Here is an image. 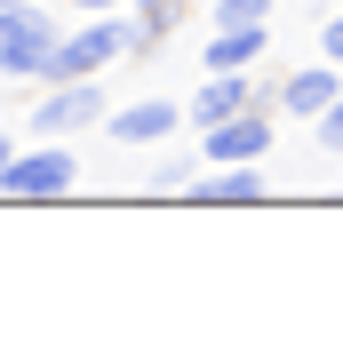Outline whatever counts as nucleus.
<instances>
[{"instance_id": "nucleus-1", "label": "nucleus", "mask_w": 343, "mask_h": 351, "mask_svg": "<svg viewBox=\"0 0 343 351\" xmlns=\"http://www.w3.org/2000/svg\"><path fill=\"white\" fill-rule=\"evenodd\" d=\"M128 48H136V16H128V8H96L80 32H56L40 80H104Z\"/></svg>"}, {"instance_id": "nucleus-2", "label": "nucleus", "mask_w": 343, "mask_h": 351, "mask_svg": "<svg viewBox=\"0 0 343 351\" xmlns=\"http://www.w3.org/2000/svg\"><path fill=\"white\" fill-rule=\"evenodd\" d=\"M80 184V152H72V136H32L8 152L0 168V199H64Z\"/></svg>"}, {"instance_id": "nucleus-3", "label": "nucleus", "mask_w": 343, "mask_h": 351, "mask_svg": "<svg viewBox=\"0 0 343 351\" xmlns=\"http://www.w3.org/2000/svg\"><path fill=\"white\" fill-rule=\"evenodd\" d=\"M272 144H279V112L272 104H248V112H232V120H215V128H200V168H232V160H272Z\"/></svg>"}, {"instance_id": "nucleus-4", "label": "nucleus", "mask_w": 343, "mask_h": 351, "mask_svg": "<svg viewBox=\"0 0 343 351\" xmlns=\"http://www.w3.org/2000/svg\"><path fill=\"white\" fill-rule=\"evenodd\" d=\"M48 48H56V8H48V0L0 8V72H8V80H40Z\"/></svg>"}, {"instance_id": "nucleus-5", "label": "nucleus", "mask_w": 343, "mask_h": 351, "mask_svg": "<svg viewBox=\"0 0 343 351\" xmlns=\"http://www.w3.org/2000/svg\"><path fill=\"white\" fill-rule=\"evenodd\" d=\"M104 80H40V104H32V136H80L104 120Z\"/></svg>"}, {"instance_id": "nucleus-6", "label": "nucleus", "mask_w": 343, "mask_h": 351, "mask_svg": "<svg viewBox=\"0 0 343 351\" xmlns=\"http://www.w3.org/2000/svg\"><path fill=\"white\" fill-rule=\"evenodd\" d=\"M248 104H272V88L256 80V72H208V80L184 96V128H215V120H232V112H248Z\"/></svg>"}, {"instance_id": "nucleus-7", "label": "nucleus", "mask_w": 343, "mask_h": 351, "mask_svg": "<svg viewBox=\"0 0 343 351\" xmlns=\"http://www.w3.org/2000/svg\"><path fill=\"white\" fill-rule=\"evenodd\" d=\"M96 128H104L112 144L144 152V144H168V136L184 128V104H176V96H136V104H120V112L104 104V120H96Z\"/></svg>"}, {"instance_id": "nucleus-8", "label": "nucleus", "mask_w": 343, "mask_h": 351, "mask_svg": "<svg viewBox=\"0 0 343 351\" xmlns=\"http://www.w3.org/2000/svg\"><path fill=\"white\" fill-rule=\"evenodd\" d=\"M263 192H272L263 160H232V168H215V176H192L176 199H200V208H256Z\"/></svg>"}, {"instance_id": "nucleus-9", "label": "nucleus", "mask_w": 343, "mask_h": 351, "mask_svg": "<svg viewBox=\"0 0 343 351\" xmlns=\"http://www.w3.org/2000/svg\"><path fill=\"white\" fill-rule=\"evenodd\" d=\"M335 88H343V64H327V56H311V64H296L287 80L272 88V112H287V120H311V112H320L327 96H335Z\"/></svg>"}, {"instance_id": "nucleus-10", "label": "nucleus", "mask_w": 343, "mask_h": 351, "mask_svg": "<svg viewBox=\"0 0 343 351\" xmlns=\"http://www.w3.org/2000/svg\"><path fill=\"white\" fill-rule=\"evenodd\" d=\"M263 48H272V24H215V40L200 48L208 72H256Z\"/></svg>"}, {"instance_id": "nucleus-11", "label": "nucleus", "mask_w": 343, "mask_h": 351, "mask_svg": "<svg viewBox=\"0 0 343 351\" xmlns=\"http://www.w3.org/2000/svg\"><path fill=\"white\" fill-rule=\"evenodd\" d=\"M128 16H136V48L128 56H152V48L176 32V16H184V0H128Z\"/></svg>"}, {"instance_id": "nucleus-12", "label": "nucleus", "mask_w": 343, "mask_h": 351, "mask_svg": "<svg viewBox=\"0 0 343 351\" xmlns=\"http://www.w3.org/2000/svg\"><path fill=\"white\" fill-rule=\"evenodd\" d=\"M311 144H320V152H343V88L311 112Z\"/></svg>"}, {"instance_id": "nucleus-13", "label": "nucleus", "mask_w": 343, "mask_h": 351, "mask_svg": "<svg viewBox=\"0 0 343 351\" xmlns=\"http://www.w3.org/2000/svg\"><path fill=\"white\" fill-rule=\"evenodd\" d=\"M192 168H200V152H184V160H160V168H152V192H184V184H192Z\"/></svg>"}, {"instance_id": "nucleus-14", "label": "nucleus", "mask_w": 343, "mask_h": 351, "mask_svg": "<svg viewBox=\"0 0 343 351\" xmlns=\"http://www.w3.org/2000/svg\"><path fill=\"white\" fill-rule=\"evenodd\" d=\"M215 24H272V0H215Z\"/></svg>"}, {"instance_id": "nucleus-15", "label": "nucleus", "mask_w": 343, "mask_h": 351, "mask_svg": "<svg viewBox=\"0 0 343 351\" xmlns=\"http://www.w3.org/2000/svg\"><path fill=\"white\" fill-rule=\"evenodd\" d=\"M320 56H327V64H343V8H327V24H320Z\"/></svg>"}, {"instance_id": "nucleus-16", "label": "nucleus", "mask_w": 343, "mask_h": 351, "mask_svg": "<svg viewBox=\"0 0 343 351\" xmlns=\"http://www.w3.org/2000/svg\"><path fill=\"white\" fill-rule=\"evenodd\" d=\"M64 8H80V16H96V8H128V0H64Z\"/></svg>"}, {"instance_id": "nucleus-17", "label": "nucleus", "mask_w": 343, "mask_h": 351, "mask_svg": "<svg viewBox=\"0 0 343 351\" xmlns=\"http://www.w3.org/2000/svg\"><path fill=\"white\" fill-rule=\"evenodd\" d=\"M8 152H16V136H8V128H0V168H8Z\"/></svg>"}, {"instance_id": "nucleus-18", "label": "nucleus", "mask_w": 343, "mask_h": 351, "mask_svg": "<svg viewBox=\"0 0 343 351\" xmlns=\"http://www.w3.org/2000/svg\"><path fill=\"white\" fill-rule=\"evenodd\" d=\"M0 8H24V0H0Z\"/></svg>"}, {"instance_id": "nucleus-19", "label": "nucleus", "mask_w": 343, "mask_h": 351, "mask_svg": "<svg viewBox=\"0 0 343 351\" xmlns=\"http://www.w3.org/2000/svg\"><path fill=\"white\" fill-rule=\"evenodd\" d=\"M327 8H343V0H327Z\"/></svg>"}]
</instances>
